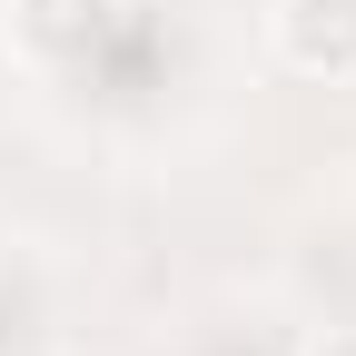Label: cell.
Wrapping results in <instances>:
<instances>
[{"mask_svg":"<svg viewBox=\"0 0 356 356\" xmlns=\"http://www.w3.org/2000/svg\"><path fill=\"white\" fill-rule=\"evenodd\" d=\"M307 356H356V337H317V346H307Z\"/></svg>","mask_w":356,"mask_h":356,"instance_id":"2","label":"cell"},{"mask_svg":"<svg viewBox=\"0 0 356 356\" xmlns=\"http://www.w3.org/2000/svg\"><path fill=\"white\" fill-rule=\"evenodd\" d=\"M267 50L297 79H356V0H277L267 10Z\"/></svg>","mask_w":356,"mask_h":356,"instance_id":"1","label":"cell"}]
</instances>
